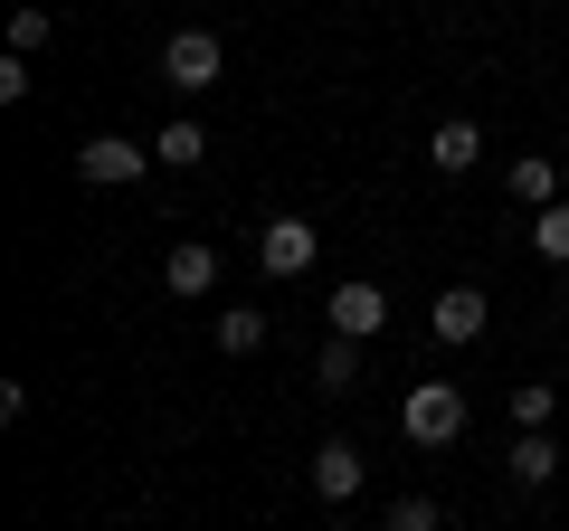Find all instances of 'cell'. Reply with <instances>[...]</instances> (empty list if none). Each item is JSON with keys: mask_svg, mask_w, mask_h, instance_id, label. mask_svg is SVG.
<instances>
[{"mask_svg": "<svg viewBox=\"0 0 569 531\" xmlns=\"http://www.w3.org/2000/svg\"><path fill=\"white\" fill-rule=\"evenodd\" d=\"M399 437H408L418 455L456 447V437H466V389H456V380H418V389L399 399Z\"/></svg>", "mask_w": 569, "mask_h": 531, "instance_id": "1", "label": "cell"}, {"mask_svg": "<svg viewBox=\"0 0 569 531\" xmlns=\"http://www.w3.org/2000/svg\"><path fill=\"white\" fill-rule=\"evenodd\" d=\"M228 77V48H219V29H171V39H162V86H171V96H209V86H219Z\"/></svg>", "mask_w": 569, "mask_h": 531, "instance_id": "2", "label": "cell"}, {"mask_svg": "<svg viewBox=\"0 0 569 531\" xmlns=\"http://www.w3.org/2000/svg\"><path fill=\"white\" fill-rule=\"evenodd\" d=\"M142 171H152V143H133V133H86L77 143V181L86 190H133Z\"/></svg>", "mask_w": 569, "mask_h": 531, "instance_id": "3", "label": "cell"}, {"mask_svg": "<svg viewBox=\"0 0 569 531\" xmlns=\"http://www.w3.org/2000/svg\"><path fill=\"white\" fill-rule=\"evenodd\" d=\"M313 257H323V228H313V219H295V209L257 228V266H266V275H284V285H295V275H305Z\"/></svg>", "mask_w": 569, "mask_h": 531, "instance_id": "4", "label": "cell"}, {"mask_svg": "<svg viewBox=\"0 0 569 531\" xmlns=\"http://www.w3.org/2000/svg\"><path fill=\"white\" fill-rule=\"evenodd\" d=\"M427 323H437V342H447V351H475V342H485V323H493V294L485 285H447L437 304H427Z\"/></svg>", "mask_w": 569, "mask_h": 531, "instance_id": "5", "label": "cell"}, {"mask_svg": "<svg viewBox=\"0 0 569 531\" xmlns=\"http://www.w3.org/2000/svg\"><path fill=\"white\" fill-rule=\"evenodd\" d=\"M323 323L342 332V342H370V332L389 323V294L370 285V275H351V285H332V294H323Z\"/></svg>", "mask_w": 569, "mask_h": 531, "instance_id": "6", "label": "cell"}, {"mask_svg": "<svg viewBox=\"0 0 569 531\" xmlns=\"http://www.w3.org/2000/svg\"><path fill=\"white\" fill-rule=\"evenodd\" d=\"M219 275H228V257H219L209 238H181V247L162 257V285L181 294V304H200V294H219Z\"/></svg>", "mask_w": 569, "mask_h": 531, "instance_id": "7", "label": "cell"}, {"mask_svg": "<svg viewBox=\"0 0 569 531\" xmlns=\"http://www.w3.org/2000/svg\"><path fill=\"white\" fill-rule=\"evenodd\" d=\"M305 474H313V493H323V503H351V493H361V474H370V455H361V437H323Z\"/></svg>", "mask_w": 569, "mask_h": 531, "instance_id": "8", "label": "cell"}, {"mask_svg": "<svg viewBox=\"0 0 569 531\" xmlns=\"http://www.w3.org/2000/svg\"><path fill=\"white\" fill-rule=\"evenodd\" d=\"M475 162H485V123L475 114H447L437 133H427V171H437V181H466Z\"/></svg>", "mask_w": 569, "mask_h": 531, "instance_id": "9", "label": "cell"}, {"mask_svg": "<svg viewBox=\"0 0 569 531\" xmlns=\"http://www.w3.org/2000/svg\"><path fill=\"white\" fill-rule=\"evenodd\" d=\"M560 465H569V447H560V437H550V428H522V437H512V455H503L512 493H541V484H550V474H560Z\"/></svg>", "mask_w": 569, "mask_h": 531, "instance_id": "10", "label": "cell"}, {"mask_svg": "<svg viewBox=\"0 0 569 531\" xmlns=\"http://www.w3.org/2000/svg\"><path fill=\"white\" fill-rule=\"evenodd\" d=\"M503 190L531 209V219H541V209L560 200V162H550V152H512V181H503Z\"/></svg>", "mask_w": 569, "mask_h": 531, "instance_id": "11", "label": "cell"}, {"mask_svg": "<svg viewBox=\"0 0 569 531\" xmlns=\"http://www.w3.org/2000/svg\"><path fill=\"white\" fill-rule=\"evenodd\" d=\"M152 162H162V171H200V162H209V133H200V114H171L162 133H152Z\"/></svg>", "mask_w": 569, "mask_h": 531, "instance_id": "12", "label": "cell"}, {"mask_svg": "<svg viewBox=\"0 0 569 531\" xmlns=\"http://www.w3.org/2000/svg\"><path fill=\"white\" fill-rule=\"evenodd\" d=\"M313 389H323V399H351V389H361V342L323 332V351H313Z\"/></svg>", "mask_w": 569, "mask_h": 531, "instance_id": "13", "label": "cell"}, {"mask_svg": "<svg viewBox=\"0 0 569 531\" xmlns=\"http://www.w3.org/2000/svg\"><path fill=\"white\" fill-rule=\"evenodd\" d=\"M219 351H228V361L266 351V313H257V304H228V313H219Z\"/></svg>", "mask_w": 569, "mask_h": 531, "instance_id": "14", "label": "cell"}, {"mask_svg": "<svg viewBox=\"0 0 569 531\" xmlns=\"http://www.w3.org/2000/svg\"><path fill=\"white\" fill-rule=\"evenodd\" d=\"M550 418H560V389H550V380H512V437L550 428Z\"/></svg>", "mask_w": 569, "mask_h": 531, "instance_id": "15", "label": "cell"}, {"mask_svg": "<svg viewBox=\"0 0 569 531\" xmlns=\"http://www.w3.org/2000/svg\"><path fill=\"white\" fill-rule=\"evenodd\" d=\"M58 39V10H10V58H39Z\"/></svg>", "mask_w": 569, "mask_h": 531, "instance_id": "16", "label": "cell"}, {"mask_svg": "<svg viewBox=\"0 0 569 531\" xmlns=\"http://www.w3.org/2000/svg\"><path fill=\"white\" fill-rule=\"evenodd\" d=\"M531 247H541L550 266H569V200H550L541 219H531Z\"/></svg>", "mask_w": 569, "mask_h": 531, "instance_id": "17", "label": "cell"}, {"mask_svg": "<svg viewBox=\"0 0 569 531\" xmlns=\"http://www.w3.org/2000/svg\"><path fill=\"white\" fill-rule=\"evenodd\" d=\"M380 531H447V512L427 503V493H399V503H389V522Z\"/></svg>", "mask_w": 569, "mask_h": 531, "instance_id": "18", "label": "cell"}, {"mask_svg": "<svg viewBox=\"0 0 569 531\" xmlns=\"http://www.w3.org/2000/svg\"><path fill=\"white\" fill-rule=\"evenodd\" d=\"M29 86H39V77H29V58H0V104H29Z\"/></svg>", "mask_w": 569, "mask_h": 531, "instance_id": "19", "label": "cell"}, {"mask_svg": "<svg viewBox=\"0 0 569 531\" xmlns=\"http://www.w3.org/2000/svg\"><path fill=\"white\" fill-rule=\"evenodd\" d=\"M560 389H569V361H560Z\"/></svg>", "mask_w": 569, "mask_h": 531, "instance_id": "20", "label": "cell"}, {"mask_svg": "<svg viewBox=\"0 0 569 531\" xmlns=\"http://www.w3.org/2000/svg\"><path fill=\"white\" fill-rule=\"evenodd\" d=\"M323 531H351V522H323Z\"/></svg>", "mask_w": 569, "mask_h": 531, "instance_id": "21", "label": "cell"}]
</instances>
